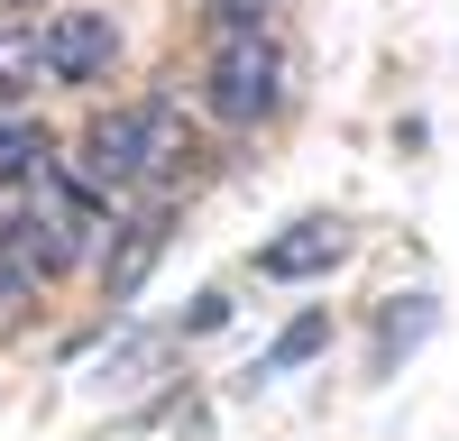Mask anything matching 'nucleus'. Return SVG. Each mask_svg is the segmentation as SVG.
<instances>
[{"label": "nucleus", "mask_w": 459, "mask_h": 441, "mask_svg": "<svg viewBox=\"0 0 459 441\" xmlns=\"http://www.w3.org/2000/svg\"><path fill=\"white\" fill-rule=\"evenodd\" d=\"M19 212H10V248L28 257V276H65V267H83V248L101 239V203H92V184L74 175V166H37L19 184Z\"/></svg>", "instance_id": "1"}, {"label": "nucleus", "mask_w": 459, "mask_h": 441, "mask_svg": "<svg viewBox=\"0 0 459 441\" xmlns=\"http://www.w3.org/2000/svg\"><path fill=\"white\" fill-rule=\"evenodd\" d=\"M175 101H120V110H101V120L83 129V147H74V175L92 184H147L166 157H175Z\"/></svg>", "instance_id": "2"}, {"label": "nucleus", "mask_w": 459, "mask_h": 441, "mask_svg": "<svg viewBox=\"0 0 459 441\" xmlns=\"http://www.w3.org/2000/svg\"><path fill=\"white\" fill-rule=\"evenodd\" d=\"M203 101H212V120L257 129L266 110L285 101V47L266 28H230L221 47H212V65H203Z\"/></svg>", "instance_id": "3"}, {"label": "nucleus", "mask_w": 459, "mask_h": 441, "mask_svg": "<svg viewBox=\"0 0 459 441\" xmlns=\"http://www.w3.org/2000/svg\"><path fill=\"white\" fill-rule=\"evenodd\" d=\"M110 65H120V28L101 10H56L37 28V74L47 83H101Z\"/></svg>", "instance_id": "4"}, {"label": "nucleus", "mask_w": 459, "mask_h": 441, "mask_svg": "<svg viewBox=\"0 0 459 441\" xmlns=\"http://www.w3.org/2000/svg\"><path fill=\"white\" fill-rule=\"evenodd\" d=\"M166 248H175V212H166V203L129 212V220H120V239H110V267H101V285H110V294L129 304V294L147 285V267H157Z\"/></svg>", "instance_id": "5"}, {"label": "nucleus", "mask_w": 459, "mask_h": 441, "mask_svg": "<svg viewBox=\"0 0 459 441\" xmlns=\"http://www.w3.org/2000/svg\"><path fill=\"white\" fill-rule=\"evenodd\" d=\"M340 257H350V230H340V220H294V230H276L257 248V267L294 285V276H331Z\"/></svg>", "instance_id": "6"}, {"label": "nucleus", "mask_w": 459, "mask_h": 441, "mask_svg": "<svg viewBox=\"0 0 459 441\" xmlns=\"http://www.w3.org/2000/svg\"><path fill=\"white\" fill-rule=\"evenodd\" d=\"M56 157V138L47 129H28V120H10V110H0V194H19V184L37 175V166H47Z\"/></svg>", "instance_id": "7"}, {"label": "nucleus", "mask_w": 459, "mask_h": 441, "mask_svg": "<svg viewBox=\"0 0 459 441\" xmlns=\"http://www.w3.org/2000/svg\"><path fill=\"white\" fill-rule=\"evenodd\" d=\"M432 313H441L432 294H404V304L386 313V331H377V368H395V359H404L413 341H423V331H432Z\"/></svg>", "instance_id": "8"}, {"label": "nucleus", "mask_w": 459, "mask_h": 441, "mask_svg": "<svg viewBox=\"0 0 459 441\" xmlns=\"http://www.w3.org/2000/svg\"><path fill=\"white\" fill-rule=\"evenodd\" d=\"M322 331H331L322 313H303V322H285V331H276V350L257 359V377H285V368H303V359L322 350Z\"/></svg>", "instance_id": "9"}, {"label": "nucleus", "mask_w": 459, "mask_h": 441, "mask_svg": "<svg viewBox=\"0 0 459 441\" xmlns=\"http://www.w3.org/2000/svg\"><path fill=\"white\" fill-rule=\"evenodd\" d=\"M28 83H37V37H19V28H10V37H0V101L28 92Z\"/></svg>", "instance_id": "10"}, {"label": "nucleus", "mask_w": 459, "mask_h": 441, "mask_svg": "<svg viewBox=\"0 0 459 441\" xmlns=\"http://www.w3.org/2000/svg\"><path fill=\"white\" fill-rule=\"evenodd\" d=\"M212 28L230 37V28H266V0H212Z\"/></svg>", "instance_id": "11"}]
</instances>
